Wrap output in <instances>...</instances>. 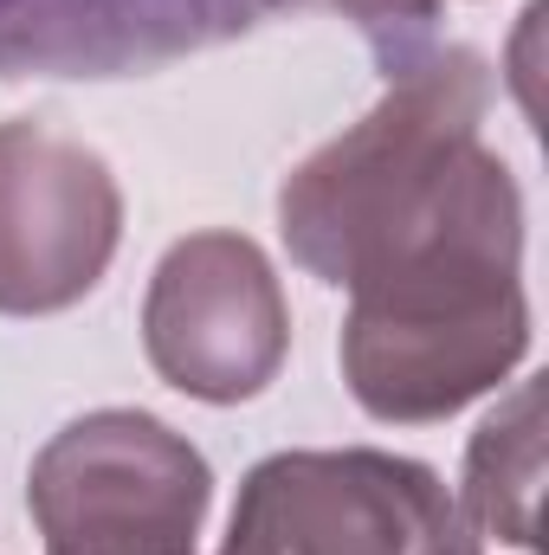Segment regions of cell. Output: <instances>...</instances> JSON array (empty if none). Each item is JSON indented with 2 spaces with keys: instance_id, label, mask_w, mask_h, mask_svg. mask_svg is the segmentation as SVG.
<instances>
[{
  "instance_id": "1",
  "label": "cell",
  "mask_w": 549,
  "mask_h": 555,
  "mask_svg": "<svg viewBox=\"0 0 549 555\" xmlns=\"http://www.w3.org/2000/svg\"><path fill=\"white\" fill-rule=\"evenodd\" d=\"M531 349L524 201L478 149L446 201L349 284L343 382L375 420L426 426L491 395Z\"/></svg>"
},
{
  "instance_id": "5",
  "label": "cell",
  "mask_w": 549,
  "mask_h": 555,
  "mask_svg": "<svg viewBox=\"0 0 549 555\" xmlns=\"http://www.w3.org/2000/svg\"><path fill=\"white\" fill-rule=\"evenodd\" d=\"M142 349L188 401L233 408L266 395L291 349V310L272 259L246 233L175 240L142 297Z\"/></svg>"
},
{
  "instance_id": "2",
  "label": "cell",
  "mask_w": 549,
  "mask_h": 555,
  "mask_svg": "<svg viewBox=\"0 0 549 555\" xmlns=\"http://www.w3.org/2000/svg\"><path fill=\"white\" fill-rule=\"evenodd\" d=\"M485 111L491 72L472 46L420 39L382 59L375 111L297 162L278 188V233L291 259L349 291L446 201L459 168L485 149Z\"/></svg>"
},
{
  "instance_id": "4",
  "label": "cell",
  "mask_w": 549,
  "mask_h": 555,
  "mask_svg": "<svg viewBox=\"0 0 549 555\" xmlns=\"http://www.w3.org/2000/svg\"><path fill=\"white\" fill-rule=\"evenodd\" d=\"M220 555H478V537L426 465L349 446L253 465Z\"/></svg>"
},
{
  "instance_id": "8",
  "label": "cell",
  "mask_w": 549,
  "mask_h": 555,
  "mask_svg": "<svg viewBox=\"0 0 549 555\" xmlns=\"http://www.w3.org/2000/svg\"><path fill=\"white\" fill-rule=\"evenodd\" d=\"M537 485H544V382H518L465 446V491L452 498L472 537L537 550Z\"/></svg>"
},
{
  "instance_id": "9",
  "label": "cell",
  "mask_w": 549,
  "mask_h": 555,
  "mask_svg": "<svg viewBox=\"0 0 549 555\" xmlns=\"http://www.w3.org/2000/svg\"><path fill=\"white\" fill-rule=\"evenodd\" d=\"M330 7L362 26L375 59H395V52L420 46V39H433V20L446 13V0H330Z\"/></svg>"
},
{
  "instance_id": "6",
  "label": "cell",
  "mask_w": 549,
  "mask_h": 555,
  "mask_svg": "<svg viewBox=\"0 0 549 555\" xmlns=\"http://www.w3.org/2000/svg\"><path fill=\"white\" fill-rule=\"evenodd\" d=\"M124 194L98 149L33 117L0 124V317H52L98 291Z\"/></svg>"
},
{
  "instance_id": "7",
  "label": "cell",
  "mask_w": 549,
  "mask_h": 555,
  "mask_svg": "<svg viewBox=\"0 0 549 555\" xmlns=\"http://www.w3.org/2000/svg\"><path fill=\"white\" fill-rule=\"evenodd\" d=\"M297 0H0V78H137Z\"/></svg>"
},
{
  "instance_id": "3",
  "label": "cell",
  "mask_w": 549,
  "mask_h": 555,
  "mask_svg": "<svg viewBox=\"0 0 549 555\" xmlns=\"http://www.w3.org/2000/svg\"><path fill=\"white\" fill-rule=\"evenodd\" d=\"M26 504L46 555H194L214 472L168 420L104 408L46 439Z\"/></svg>"
}]
</instances>
